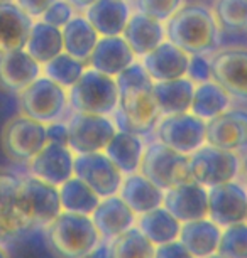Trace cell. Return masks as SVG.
<instances>
[{
    "instance_id": "6da1fadb",
    "label": "cell",
    "mask_w": 247,
    "mask_h": 258,
    "mask_svg": "<svg viewBox=\"0 0 247 258\" xmlns=\"http://www.w3.org/2000/svg\"><path fill=\"white\" fill-rule=\"evenodd\" d=\"M119 86L117 125L120 130L146 135L156 128L161 120L156 100H154V81L144 64L134 62L115 78Z\"/></svg>"
},
{
    "instance_id": "7a4b0ae2",
    "label": "cell",
    "mask_w": 247,
    "mask_h": 258,
    "mask_svg": "<svg viewBox=\"0 0 247 258\" xmlns=\"http://www.w3.org/2000/svg\"><path fill=\"white\" fill-rule=\"evenodd\" d=\"M169 42L183 49L186 54H210L220 44V27L214 12L203 6H181L166 24Z\"/></svg>"
},
{
    "instance_id": "3957f363",
    "label": "cell",
    "mask_w": 247,
    "mask_h": 258,
    "mask_svg": "<svg viewBox=\"0 0 247 258\" xmlns=\"http://www.w3.org/2000/svg\"><path fill=\"white\" fill-rule=\"evenodd\" d=\"M50 250L60 258H83L98 245L102 236L88 214L63 211L46 226Z\"/></svg>"
},
{
    "instance_id": "277c9868",
    "label": "cell",
    "mask_w": 247,
    "mask_h": 258,
    "mask_svg": "<svg viewBox=\"0 0 247 258\" xmlns=\"http://www.w3.org/2000/svg\"><path fill=\"white\" fill-rule=\"evenodd\" d=\"M71 108L81 113L109 115L119 105V86L114 76L90 68L70 88L68 93Z\"/></svg>"
},
{
    "instance_id": "5b68a950",
    "label": "cell",
    "mask_w": 247,
    "mask_h": 258,
    "mask_svg": "<svg viewBox=\"0 0 247 258\" xmlns=\"http://www.w3.org/2000/svg\"><path fill=\"white\" fill-rule=\"evenodd\" d=\"M139 172L163 191L193 181L190 155L176 152L163 142H153L144 150Z\"/></svg>"
},
{
    "instance_id": "8992f818",
    "label": "cell",
    "mask_w": 247,
    "mask_h": 258,
    "mask_svg": "<svg viewBox=\"0 0 247 258\" xmlns=\"http://www.w3.org/2000/svg\"><path fill=\"white\" fill-rule=\"evenodd\" d=\"M61 213L60 187L36 176L22 179L19 191V214L27 228L47 226Z\"/></svg>"
},
{
    "instance_id": "52a82bcc",
    "label": "cell",
    "mask_w": 247,
    "mask_h": 258,
    "mask_svg": "<svg viewBox=\"0 0 247 258\" xmlns=\"http://www.w3.org/2000/svg\"><path fill=\"white\" fill-rule=\"evenodd\" d=\"M2 149L14 162L29 164L47 144L46 125L27 115H16L2 128Z\"/></svg>"
},
{
    "instance_id": "ba28073f",
    "label": "cell",
    "mask_w": 247,
    "mask_h": 258,
    "mask_svg": "<svg viewBox=\"0 0 247 258\" xmlns=\"http://www.w3.org/2000/svg\"><path fill=\"white\" fill-rule=\"evenodd\" d=\"M190 167L193 179L210 189L239 177L240 155L239 152L205 144L190 154Z\"/></svg>"
},
{
    "instance_id": "9c48e42d",
    "label": "cell",
    "mask_w": 247,
    "mask_h": 258,
    "mask_svg": "<svg viewBox=\"0 0 247 258\" xmlns=\"http://www.w3.org/2000/svg\"><path fill=\"white\" fill-rule=\"evenodd\" d=\"M19 105L24 115L42 123L56 121L70 105L66 90L47 76L37 78L32 85L19 93Z\"/></svg>"
},
{
    "instance_id": "30bf717a",
    "label": "cell",
    "mask_w": 247,
    "mask_h": 258,
    "mask_svg": "<svg viewBox=\"0 0 247 258\" xmlns=\"http://www.w3.org/2000/svg\"><path fill=\"white\" fill-rule=\"evenodd\" d=\"M156 135L164 145L190 155L207 144V121L191 111L164 115L156 125Z\"/></svg>"
},
{
    "instance_id": "8fae6325",
    "label": "cell",
    "mask_w": 247,
    "mask_h": 258,
    "mask_svg": "<svg viewBox=\"0 0 247 258\" xmlns=\"http://www.w3.org/2000/svg\"><path fill=\"white\" fill-rule=\"evenodd\" d=\"M70 149L75 154L105 152L110 140L117 134V126L107 115L76 113L68 121Z\"/></svg>"
},
{
    "instance_id": "7c38bea8",
    "label": "cell",
    "mask_w": 247,
    "mask_h": 258,
    "mask_svg": "<svg viewBox=\"0 0 247 258\" xmlns=\"http://www.w3.org/2000/svg\"><path fill=\"white\" fill-rule=\"evenodd\" d=\"M212 80L217 81L232 100L247 103V47H225L210 57Z\"/></svg>"
},
{
    "instance_id": "4fadbf2b",
    "label": "cell",
    "mask_w": 247,
    "mask_h": 258,
    "mask_svg": "<svg viewBox=\"0 0 247 258\" xmlns=\"http://www.w3.org/2000/svg\"><path fill=\"white\" fill-rule=\"evenodd\" d=\"M75 176L88 184L100 198H109L117 194L124 181V174L105 152L76 155Z\"/></svg>"
},
{
    "instance_id": "5bb4252c",
    "label": "cell",
    "mask_w": 247,
    "mask_h": 258,
    "mask_svg": "<svg viewBox=\"0 0 247 258\" xmlns=\"http://www.w3.org/2000/svg\"><path fill=\"white\" fill-rule=\"evenodd\" d=\"M208 218L220 228L247 221V186L229 181L208 189Z\"/></svg>"
},
{
    "instance_id": "9a60e30c",
    "label": "cell",
    "mask_w": 247,
    "mask_h": 258,
    "mask_svg": "<svg viewBox=\"0 0 247 258\" xmlns=\"http://www.w3.org/2000/svg\"><path fill=\"white\" fill-rule=\"evenodd\" d=\"M207 144L240 152L247 149V110L229 108L207 121Z\"/></svg>"
},
{
    "instance_id": "2e32d148",
    "label": "cell",
    "mask_w": 247,
    "mask_h": 258,
    "mask_svg": "<svg viewBox=\"0 0 247 258\" xmlns=\"http://www.w3.org/2000/svg\"><path fill=\"white\" fill-rule=\"evenodd\" d=\"M163 206L181 223L208 218V187L195 179L164 191Z\"/></svg>"
},
{
    "instance_id": "e0dca14e",
    "label": "cell",
    "mask_w": 247,
    "mask_h": 258,
    "mask_svg": "<svg viewBox=\"0 0 247 258\" xmlns=\"http://www.w3.org/2000/svg\"><path fill=\"white\" fill-rule=\"evenodd\" d=\"M31 174L60 187L75 176V155L66 145L47 142L44 149L29 162Z\"/></svg>"
},
{
    "instance_id": "ac0fdd59",
    "label": "cell",
    "mask_w": 247,
    "mask_h": 258,
    "mask_svg": "<svg viewBox=\"0 0 247 258\" xmlns=\"http://www.w3.org/2000/svg\"><path fill=\"white\" fill-rule=\"evenodd\" d=\"M41 64L26 49L0 52V90L21 93L41 78Z\"/></svg>"
},
{
    "instance_id": "d6986e66",
    "label": "cell",
    "mask_w": 247,
    "mask_h": 258,
    "mask_svg": "<svg viewBox=\"0 0 247 258\" xmlns=\"http://www.w3.org/2000/svg\"><path fill=\"white\" fill-rule=\"evenodd\" d=\"M91 220H93L102 240L112 241L114 238L134 226V223L137 221V214L130 209L122 198L114 194L109 198H102L100 204L91 213Z\"/></svg>"
},
{
    "instance_id": "ffe728a7",
    "label": "cell",
    "mask_w": 247,
    "mask_h": 258,
    "mask_svg": "<svg viewBox=\"0 0 247 258\" xmlns=\"http://www.w3.org/2000/svg\"><path fill=\"white\" fill-rule=\"evenodd\" d=\"M22 179L14 172L0 170V241H9L27 230L19 214V191Z\"/></svg>"
},
{
    "instance_id": "44dd1931",
    "label": "cell",
    "mask_w": 247,
    "mask_h": 258,
    "mask_svg": "<svg viewBox=\"0 0 247 258\" xmlns=\"http://www.w3.org/2000/svg\"><path fill=\"white\" fill-rule=\"evenodd\" d=\"M135 54L122 36H102L91 52L88 64L93 70L117 78L130 64H134Z\"/></svg>"
},
{
    "instance_id": "7402d4cb",
    "label": "cell",
    "mask_w": 247,
    "mask_h": 258,
    "mask_svg": "<svg viewBox=\"0 0 247 258\" xmlns=\"http://www.w3.org/2000/svg\"><path fill=\"white\" fill-rule=\"evenodd\" d=\"M144 68L153 78V81H168L186 76L190 54L174 46L173 42L164 41L156 49L144 56Z\"/></svg>"
},
{
    "instance_id": "603a6c76",
    "label": "cell",
    "mask_w": 247,
    "mask_h": 258,
    "mask_svg": "<svg viewBox=\"0 0 247 258\" xmlns=\"http://www.w3.org/2000/svg\"><path fill=\"white\" fill-rule=\"evenodd\" d=\"M32 17L16 2L0 4V52L26 49Z\"/></svg>"
},
{
    "instance_id": "cb8c5ba5",
    "label": "cell",
    "mask_w": 247,
    "mask_h": 258,
    "mask_svg": "<svg viewBox=\"0 0 247 258\" xmlns=\"http://www.w3.org/2000/svg\"><path fill=\"white\" fill-rule=\"evenodd\" d=\"M122 37L127 41L130 49L135 56H146L153 49L164 42L166 37V29L163 24L153 17H147L140 12H135L129 17V22L125 26Z\"/></svg>"
},
{
    "instance_id": "d4e9b609",
    "label": "cell",
    "mask_w": 247,
    "mask_h": 258,
    "mask_svg": "<svg viewBox=\"0 0 247 258\" xmlns=\"http://www.w3.org/2000/svg\"><path fill=\"white\" fill-rule=\"evenodd\" d=\"M222 228L210 218L185 221L181 225L180 240L195 258H205L219 250Z\"/></svg>"
},
{
    "instance_id": "484cf974",
    "label": "cell",
    "mask_w": 247,
    "mask_h": 258,
    "mask_svg": "<svg viewBox=\"0 0 247 258\" xmlns=\"http://www.w3.org/2000/svg\"><path fill=\"white\" fill-rule=\"evenodd\" d=\"M119 196L129 204L137 216L151 211L154 208L163 206L164 201L163 189L156 186L153 181H149L140 172L127 174V177H124Z\"/></svg>"
},
{
    "instance_id": "4316f807",
    "label": "cell",
    "mask_w": 247,
    "mask_h": 258,
    "mask_svg": "<svg viewBox=\"0 0 247 258\" xmlns=\"http://www.w3.org/2000/svg\"><path fill=\"white\" fill-rule=\"evenodd\" d=\"M195 83L188 76L168 81H154V100L161 115H174L190 111Z\"/></svg>"
},
{
    "instance_id": "83f0119b",
    "label": "cell",
    "mask_w": 247,
    "mask_h": 258,
    "mask_svg": "<svg viewBox=\"0 0 247 258\" xmlns=\"http://www.w3.org/2000/svg\"><path fill=\"white\" fill-rule=\"evenodd\" d=\"M130 11L125 0H96L86 9V19L100 36H122Z\"/></svg>"
},
{
    "instance_id": "f1b7e54d",
    "label": "cell",
    "mask_w": 247,
    "mask_h": 258,
    "mask_svg": "<svg viewBox=\"0 0 247 258\" xmlns=\"http://www.w3.org/2000/svg\"><path fill=\"white\" fill-rule=\"evenodd\" d=\"M63 31V47L65 52L70 56L76 57L80 61L88 62L91 52H93L96 42H98V36L96 29L91 26L86 17H73L66 24Z\"/></svg>"
},
{
    "instance_id": "f546056e",
    "label": "cell",
    "mask_w": 247,
    "mask_h": 258,
    "mask_svg": "<svg viewBox=\"0 0 247 258\" xmlns=\"http://www.w3.org/2000/svg\"><path fill=\"white\" fill-rule=\"evenodd\" d=\"M181 225L183 223L164 206L154 208L151 211L139 214L137 218V228L156 246L178 240Z\"/></svg>"
},
{
    "instance_id": "4dcf8cb0",
    "label": "cell",
    "mask_w": 247,
    "mask_h": 258,
    "mask_svg": "<svg viewBox=\"0 0 247 258\" xmlns=\"http://www.w3.org/2000/svg\"><path fill=\"white\" fill-rule=\"evenodd\" d=\"M26 51L39 64H46L65 51V47H63V31L44 21L36 22L31 29V34H29Z\"/></svg>"
},
{
    "instance_id": "1f68e13d",
    "label": "cell",
    "mask_w": 247,
    "mask_h": 258,
    "mask_svg": "<svg viewBox=\"0 0 247 258\" xmlns=\"http://www.w3.org/2000/svg\"><path fill=\"white\" fill-rule=\"evenodd\" d=\"M105 154L109 155V159L117 165L122 174H134L140 167L144 149L139 135L120 130L110 140V144L105 149Z\"/></svg>"
},
{
    "instance_id": "d6a6232c",
    "label": "cell",
    "mask_w": 247,
    "mask_h": 258,
    "mask_svg": "<svg viewBox=\"0 0 247 258\" xmlns=\"http://www.w3.org/2000/svg\"><path fill=\"white\" fill-rule=\"evenodd\" d=\"M232 105V96L217 81L210 80L195 86L190 111L205 121L224 113Z\"/></svg>"
},
{
    "instance_id": "836d02e7",
    "label": "cell",
    "mask_w": 247,
    "mask_h": 258,
    "mask_svg": "<svg viewBox=\"0 0 247 258\" xmlns=\"http://www.w3.org/2000/svg\"><path fill=\"white\" fill-rule=\"evenodd\" d=\"M60 196L63 211L80 213V214H90L95 211L100 204L102 198L91 189L85 181L80 177L73 176L68 179L65 184L60 186Z\"/></svg>"
},
{
    "instance_id": "e575fe53",
    "label": "cell",
    "mask_w": 247,
    "mask_h": 258,
    "mask_svg": "<svg viewBox=\"0 0 247 258\" xmlns=\"http://www.w3.org/2000/svg\"><path fill=\"white\" fill-rule=\"evenodd\" d=\"M110 250L112 258H154L156 245L137 226H132L110 241Z\"/></svg>"
},
{
    "instance_id": "d590c367",
    "label": "cell",
    "mask_w": 247,
    "mask_h": 258,
    "mask_svg": "<svg viewBox=\"0 0 247 258\" xmlns=\"http://www.w3.org/2000/svg\"><path fill=\"white\" fill-rule=\"evenodd\" d=\"M85 66H86L85 61H80L73 56L66 54V52H61L55 59L46 62L44 68H42V73L50 80L61 85L63 88H71L85 73L86 70Z\"/></svg>"
},
{
    "instance_id": "8d00e7d4",
    "label": "cell",
    "mask_w": 247,
    "mask_h": 258,
    "mask_svg": "<svg viewBox=\"0 0 247 258\" xmlns=\"http://www.w3.org/2000/svg\"><path fill=\"white\" fill-rule=\"evenodd\" d=\"M214 16L220 31L247 32V0H215Z\"/></svg>"
},
{
    "instance_id": "74e56055",
    "label": "cell",
    "mask_w": 247,
    "mask_h": 258,
    "mask_svg": "<svg viewBox=\"0 0 247 258\" xmlns=\"http://www.w3.org/2000/svg\"><path fill=\"white\" fill-rule=\"evenodd\" d=\"M217 253L224 258H247V221L222 228Z\"/></svg>"
},
{
    "instance_id": "f35d334b",
    "label": "cell",
    "mask_w": 247,
    "mask_h": 258,
    "mask_svg": "<svg viewBox=\"0 0 247 258\" xmlns=\"http://www.w3.org/2000/svg\"><path fill=\"white\" fill-rule=\"evenodd\" d=\"M183 6V0H135L137 12L156 21H168Z\"/></svg>"
},
{
    "instance_id": "ab89813d",
    "label": "cell",
    "mask_w": 247,
    "mask_h": 258,
    "mask_svg": "<svg viewBox=\"0 0 247 258\" xmlns=\"http://www.w3.org/2000/svg\"><path fill=\"white\" fill-rule=\"evenodd\" d=\"M41 17H42V21L51 24V26L63 29L71 19H73V7H71L66 0H56Z\"/></svg>"
},
{
    "instance_id": "60d3db41",
    "label": "cell",
    "mask_w": 247,
    "mask_h": 258,
    "mask_svg": "<svg viewBox=\"0 0 247 258\" xmlns=\"http://www.w3.org/2000/svg\"><path fill=\"white\" fill-rule=\"evenodd\" d=\"M186 76L195 83V85H200V83L210 81L212 80V64L210 59H207L203 54H195L190 56V64H188V73Z\"/></svg>"
},
{
    "instance_id": "b9f144b4",
    "label": "cell",
    "mask_w": 247,
    "mask_h": 258,
    "mask_svg": "<svg viewBox=\"0 0 247 258\" xmlns=\"http://www.w3.org/2000/svg\"><path fill=\"white\" fill-rule=\"evenodd\" d=\"M154 258H195L180 240H174L164 245H158Z\"/></svg>"
},
{
    "instance_id": "7bdbcfd3",
    "label": "cell",
    "mask_w": 247,
    "mask_h": 258,
    "mask_svg": "<svg viewBox=\"0 0 247 258\" xmlns=\"http://www.w3.org/2000/svg\"><path fill=\"white\" fill-rule=\"evenodd\" d=\"M46 135H47V142L70 147V132H68V125H63L60 121H51V123L46 125Z\"/></svg>"
},
{
    "instance_id": "ee69618b",
    "label": "cell",
    "mask_w": 247,
    "mask_h": 258,
    "mask_svg": "<svg viewBox=\"0 0 247 258\" xmlns=\"http://www.w3.org/2000/svg\"><path fill=\"white\" fill-rule=\"evenodd\" d=\"M14 2L31 17H41L56 0H14Z\"/></svg>"
},
{
    "instance_id": "f6af8a7d",
    "label": "cell",
    "mask_w": 247,
    "mask_h": 258,
    "mask_svg": "<svg viewBox=\"0 0 247 258\" xmlns=\"http://www.w3.org/2000/svg\"><path fill=\"white\" fill-rule=\"evenodd\" d=\"M83 258H112V250H110V243H98L90 253H86Z\"/></svg>"
},
{
    "instance_id": "bcb514c9",
    "label": "cell",
    "mask_w": 247,
    "mask_h": 258,
    "mask_svg": "<svg viewBox=\"0 0 247 258\" xmlns=\"http://www.w3.org/2000/svg\"><path fill=\"white\" fill-rule=\"evenodd\" d=\"M68 4H70L71 7L78 9V11H86L90 6H93V4L96 2V0H66Z\"/></svg>"
},
{
    "instance_id": "7dc6e473",
    "label": "cell",
    "mask_w": 247,
    "mask_h": 258,
    "mask_svg": "<svg viewBox=\"0 0 247 258\" xmlns=\"http://www.w3.org/2000/svg\"><path fill=\"white\" fill-rule=\"evenodd\" d=\"M239 181L247 186V154L244 157H240V172H239Z\"/></svg>"
},
{
    "instance_id": "c3c4849f",
    "label": "cell",
    "mask_w": 247,
    "mask_h": 258,
    "mask_svg": "<svg viewBox=\"0 0 247 258\" xmlns=\"http://www.w3.org/2000/svg\"><path fill=\"white\" fill-rule=\"evenodd\" d=\"M0 258H11V255H9V251H7L2 245H0Z\"/></svg>"
},
{
    "instance_id": "681fc988",
    "label": "cell",
    "mask_w": 247,
    "mask_h": 258,
    "mask_svg": "<svg viewBox=\"0 0 247 258\" xmlns=\"http://www.w3.org/2000/svg\"><path fill=\"white\" fill-rule=\"evenodd\" d=\"M205 258H224V256L219 255V253H214V255H208V256H205Z\"/></svg>"
},
{
    "instance_id": "f907efd6",
    "label": "cell",
    "mask_w": 247,
    "mask_h": 258,
    "mask_svg": "<svg viewBox=\"0 0 247 258\" xmlns=\"http://www.w3.org/2000/svg\"><path fill=\"white\" fill-rule=\"evenodd\" d=\"M6 2H14V0H0V4H6Z\"/></svg>"
}]
</instances>
